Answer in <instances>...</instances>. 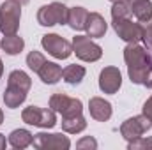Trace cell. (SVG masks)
<instances>
[{"label": "cell", "mask_w": 152, "mask_h": 150, "mask_svg": "<svg viewBox=\"0 0 152 150\" xmlns=\"http://www.w3.org/2000/svg\"><path fill=\"white\" fill-rule=\"evenodd\" d=\"M88 111L90 117L97 122H106L112 117V104L104 101L103 97H92L88 101Z\"/></svg>", "instance_id": "cell-12"}, {"label": "cell", "mask_w": 152, "mask_h": 150, "mask_svg": "<svg viewBox=\"0 0 152 150\" xmlns=\"http://www.w3.org/2000/svg\"><path fill=\"white\" fill-rule=\"evenodd\" d=\"M21 118H23L25 124L42 127V129H51L57 124V117H55V111L51 108L44 110V108H39V106H28V108L23 110Z\"/></svg>", "instance_id": "cell-4"}, {"label": "cell", "mask_w": 152, "mask_h": 150, "mask_svg": "<svg viewBox=\"0 0 152 150\" xmlns=\"http://www.w3.org/2000/svg\"><path fill=\"white\" fill-rule=\"evenodd\" d=\"M7 85H12V87H18V88H23V90H30L32 87V79L30 76L23 71H12L9 74V79H7Z\"/></svg>", "instance_id": "cell-22"}, {"label": "cell", "mask_w": 152, "mask_h": 150, "mask_svg": "<svg viewBox=\"0 0 152 150\" xmlns=\"http://www.w3.org/2000/svg\"><path fill=\"white\" fill-rule=\"evenodd\" d=\"M16 2H20L21 5H27V4H28V0H16Z\"/></svg>", "instance_id": "cell-32"}, {"label": "cell", "mask_w": 152, "mask_h": 150, "mask_svg": "<svg viewBox=\"0 0 152 150\" xmlns=\"http://www.w3.org/2000/svg\"><path fill=\"white\" fill-rule=\"evenodd\" d=\"M143 85L147 88H152V66H151V69H149V73H147V76H145V79H143Z\"/></svg>", "instance_id": "cell-29"}, {"label": "cell", "mask_w": 152, "mask_h": 150, "mask_svg": "<svg viewBox=\"0 0 152 150\" xmlns=\"http://www.w3.org/2000/svg\"><path fill=\"white\" fill-rule=\"evenodd\" d=\"M106 28H108V23L99 12H88L87 23H85V30L88 37H103L106 34Z\"/></svg>", "instance_id": "cell-13"}, {"label": "cell", "mask_w": 152, "mask_h": 150, "mask_svg": "<svg viewBox=\"0 0 152 150\" xmlns=\"http://www.w3.org/2000/svg\"><path fill=\"white\" fill-rule=\"evenodd\" d=\"M5 143H7V141H5V136H4V134H0V150L5 149Z\"/></svg>", "instance_id": "cell-30"}, {"label": "cell", "mask_w": 152, "mask_h": 150, "mask_svg": "<svg viewBox=\"0 0 152 150\" xmlns=\"http://www.w3.org/2000/svg\"><path fill=\"white\" fill-rule=\"evenodd\" d=\"M87 16H88L87 9H83V7H73V9H69V14H67V25L73 30H85Z\"/></svg>", "instance_id": "cell-18"}, {"label": "cell", "mask_w": 152, "mask_h": 150, "mask_svg": "<svg viewBox=\"0 0 152 150\" xmlns=\"http://www.w3.org/2000/svg\"><path fill=\"white\" fill-rule=\"evenodd\" d=\"M85 67L83 66H76V64H71V66H67L64 71H62V78H64V81L66 83H69V85H78V83H81V79L85 78Z\"/></svg>", "instance_id": "cell-21"}, {"label": "cell", "mask_w": 152, "mask_h": 150, "mask_svg": "<svg viewBox=\"0 0 152 150\" xmlns=\"http://www.w3.org/2000/svg\"><path fill=\"white\" fill-rule=\"evenodd\" d=\"M0 46H2V50H4L7 55H18V53L23 50L25 41L20 37V36H16V34H11V36H4Z\"/></svg>", "instance_id": "cell-20"}, {"label": "cell", "mask_w": 152, "mask_h": 150, "mask_svg": "<svg viewBox=\"0 0 152 150\" xmlns=\"http://www.w3.org/2000/svg\"><path fill=\"white\" fill-rule=\"evenodd\" d=\"M50 108L53 111L60 113L62 118H67V117H75V115H80L83 111V104L80 99L76 97H69L66 94H53L50 97Z\"/></svg>", "instance_id": "cell-6"}, {"label": "cell", "mask_w": 152, "mask_h": 150, "mask_svg": "<svg viewBox=\"0 0 152 150\" xmlns=\"http://www.w3.org/2000/svg\"><path fill=\"white\" fill-rule=\"evenodd\" d=\"M124 60L127 64V73L133 83L143 85V79L152 66L151 53L138 42H129L124 50Z\"/></svg>", "instance_id": "cell-1"}, {"label": "cell", "mask_w": 152, "mask_h": 150, "mask_svg": "<svg viewBox=\"0 0 152 150\" xmlns=\"http://www.w3.org/2000/svg\"><path fill=\"white\" fill-rule=\"evenodd\" d=\"M73 53L83 62H96L103 57V50L96 44L88 36H76L73 37Z\"/></svg>", "instance_id": "cell-5"}, {"label": "cell", "mask_w": 152, "mask_h": 150, "mask_svg": "<svg viewBox=\"0 0 152 150\" xmlns=\"http://www.w3.org/2000/svg\"><path fill=\"white\" fill-rule=\"evenodd\" d=\"M27 90L23 88H18V87H12V85H7L5 92H4V103L7 108H18L25 99H27Z\"/></svg>", "instance_id": "cell-16"}, {"label": "cell", "mask_w": 152, "mask_h": 150, "mask_svg": "<svg viewBox=\"0 0 152 150\" xmlns=\"http://www.w3.org/2000/svg\"><path fill=\"white\" fill-rule=\"evenodd\" d=\"M69 9L60 2H51L48 5H42L37 11V21L42 27H53V25H64L67 23Z\"/></svg>", "instance_id": "cell-3"}, {"label": "cell", "mask_w": 152, "mask_h": 150, "mask_svg": "<svg viewBox=\"0 0 152 150\" xmlns=\"http://www.w3.org/2000/svg\"><path fill=\"white\" fill-rule=\"evenodd\" d=\"M110 2H118V0H110Z\"/></svg>", "instance_id": "cell-34"}, {"label": "cell", "mask_w": 152, "mask_h": 150, "mask_svg": "<svg viewBox=\"0 0 152 150\" xmlns=\"http://www.w3.org/2000/svg\"><path fill=\"white\" fill-rule=\"evenodd\" d=\"M41 44H42V48L51 57H55L58 60H66L73 53V44L69 41H66L64 37L57 36V34H46V36H42Z\"/></svg>", "instance_id": "cell-7"}, {"label": "cell", "mask_w": 152, "mask_h": 150, "mask_svg": "<svg viewBox=\"0 0 152 150\" xmlns=\"http://www.w3.org/2000/svg\"><path fill=\"white\" fill-rule=\"evenodd\" d=\"M32 141H34V136L27 129H16L9 134V145L14 149H27L28 145H32Z\"/></svg>", "instance_id": "cell-17"}, {"label": "cell", "mask_w": 152, "mask_h": 150, "mask_svg": "<svg viewBox=\"0 0 152 150\" xmlns=\"http://www.w3.org/2000/svg\"><path fill=\"white\" fill-rule=\"evenodd\" d=\"M131 14L136 16V20L140 23H147L149 20H152V2L151 0H126Z\"/></svg>", "instance_id": "cell-14"}, {"label": "cell", "mask_w": 152, "mask_h": 150, "mask_svg": "<svg viewBox=\"0 0 152 150\" xmlns=\"http://www.w3.org/2000/svg\"><path fill=\"white\" fill-rule=\"evenodd\" d=\"M21 18V4L16 0H5L0 5V32L4 36H11L18 32Z\"/></svg>", "instance_id": "cell-2"}, {"label": "cell", "mask_w": 152, "mask_h": 150, "mask_svg": "<svg viewBox=\"0 0 152 150\" xmlns=\"http://www.w3.org/2000/svg\"><path fill=\"white\" fill-rule=\"evenodd\" d=\"M87 127V120L85 117L80 113V115H75V117H67V118H62V129L69 134H78L81 131H85Z\"/></svg>", "instance_id": "cell-19"}, {"label": "cell", "mask_w": 152, "mask_h": 150, "mask_svg": "<svg viewBox=\"0 0 152 150\" xmlns=\"http://www.w3.org/2000/svg\"><path fill=\"white\" fill-rule=\"evenodd\" d=\"M143 115L151 120V124H152V95L145 101V104H143Z\"/></svg>", "instance_id": "cell-28"}, {"label": "cell", "mask_w": 152, "mask_h": 150, "mask_svg": "<svg viewBox=\"0 0 152 150\" xmlns=\"http://www.w3.org/2000/svg\"><path fill=\"white\" fill-rule=\"evenodd\" d=\"M39 78L42 83H48V85H55L60 78H62V67L55 62H44L42 67L37 71Z\"/></svg>", "instance_id": "cell-15"}, {"label": "cell", "mask_w": 152, "mask_h": 150, "mask_svg": "<svg viewBox=\"0 0 152 150\" xmlns=\"http://www.w3.org/2000/svg\"><path fill=\"white\" fill-rule=\"evenodd\" d=\"M113 30L117 36L126 42H140L143 41V25L138 21H133L131 18L113 20Z\"/></svg>", "instance_id": "cell-8"}, {"label": "cell", "mask_w": 152, "mask_h": 150, "mask_svg": "<svg viewBox=\"0 0 152 150\" xmlns=\"http://www.w3.org/2000/svg\"><path fill=\"white\" fill-rule=\"evenodd\" d=\"M120 85H122V74H120V71L117 67L110 66V67H104L101 71V74H99V88L104 94L118 92Z\"/></svg>", "instance_id": "cell-11"}, {"label": "cell", "mask_w": 152, "mask_h": 150, "mask_svg": "<svg viewBox=\"0 0 152 150\" xmlns=\"http://www.w3.org/2000/svg\"><path fill=\"white\" fill-rule=\"evenodd\" d=\"M76 149H97V141L92 136H85L76 143Z\"/></svg>", "instance_id": "cell-26"}, {"label": "cell", "mask_w": 152, "mask_h": 150, "mask_svg": "<svg viewBox=\"0 0 152 150\" xmlns=\"http://www.w3.org/2000/svg\"><path fill=\"white\" fill-rule=\"evenodd\" d=\"M32 145L39 150H67L71 147V141L64 134H48V133H39L34 136Z\"/></svg>", "instance_id": "cell-10"}, {"label": "cell", "mask_w": 152, "mask_h": 150, "mask_svg": "<svg viewBox=\"0 0 152 150\" xmlns=\"http://www.w3.org/2000/svg\"><path fill=\"white\" fill-rule=\"evenodd\" d=\"M151 127H152L151 120H149L145 115H138V117L127 118V120L120 125V134H122L127 141H133V140L140 138L142 134H145Z\"/></svg>", "instance_id": "cell-9"}, {"label": "cell", "mask_w": 152, "mask_h": 150, "mask_svg": "<svg viewBox=\"0 0 152 150\" xmlns=\"http://www.w3.org/2000/svg\"><path fill=\"white\" fill-rule=\"evenodd\" d=\"M2 74H4V64H2V60H0V78H2Z\"/></svg>", "instance_id": "cell-31"}, {"label": "cell", "mask_w": 152, "mask_h": 150, "mask_svg": "<svg viewBox=\"0 0 152 150\" xmlns=\"http://www.w3.org/2000/svg\"><path fill=\"white\" fill-rule=\"evenodd\" d=\"M129 16H131V9H129L126 0L113 2V7H112V18L113 20H122V18H129Z\"/></svg>", "instance_id": "cell-23"}, {"label": "cell", "mask_w": 152, "mask_h": 150, "mask_svg": "<svg viewBox=\"0 0 152 150\" xmlns=\"http://www.w3.org/2000/svg\"><path fill=\"white\" fill-rule=\"evenodd\" d=\"M4 122V113H2V110H0V124Z\"/></svg>", "instance_id": "cell-33"}, {"label": "cell", "mask_w": 152, "mask_h": 150, "mask_svg": "<svg viewBox=\"0 0 152 150\" xmlns=\"http://www.w3.org/2000/svg\"><path fill=\"white\" fill-rule=\"evenodd\" d=\"M127 149H129V150H136V149H152V138H143V136H140V138H136V140L129 141Z\"/></svg>", "instance_id": "cell-25"}, {"label": "cell", "mask_w": 152, "mask_h": 150, "mask_svg": "<svg viewBox=\"0 0 152 150\" xmlns=\"http://www.w3.org/2000/svg\"><path fill=\"white\" fill-rule=\"evenodd\" d=\"M46 62V58H44V55L42 53H39V51H30L28 55H27V66L34 71V73H37L39 69L42 67V64Z\"/></svg>", "instance_id": "cell-24"}, {"label": "cell", "mask_w": 152, "mask_h": 150, "mask_svg": "<svg viewBox=\"0 0 152 150\" xmlns=\"http://www.w3.org/2000/svg\"><path fill=\"white\" fill-rule=\"evenodd\" d=\"M143 42L152 48V20L143 23Z\"/></svg>", "instance_id": "cell-27"}]
</instances>
